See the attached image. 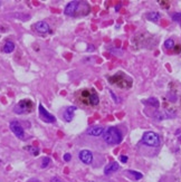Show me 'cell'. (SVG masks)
<instances>
[{
  "instance_id": "1",
  "label": "cell",
  "mask_w": 181,
  "mask_h": 182,
  "mask_svg": "<svg viewBox=\"0 0 181 182\" xmlns=\"http://www.w3.org/2000/svg\"><path fill=\"white\" fill-rule=\"evenodd\" d=\"M103 139L109 145H115V144H120L122 142L123 136L118 129H116V127H109L106 131H104Z\"/></svg>"
},
{
  "instance_id": "2",
  "label": "cell",
  "mask_w": 181,
  "mask_h": 182,
  "mask_svg": "<svg viewBox=\"0 0 181 182\" xmlns=\"http://www.w3.org/2000/svg\"><path fill=\"white\" fill-rule=\"evenodd\" d=\"M142 143L147 146H159L160 136L154 132H145L142 136Z\"/></svg>"
},
{
  "instance_id": "3",
  "label": "cell",
  "mask_w": 181,
  "mask_h": 182,
  "mask_svg": "<svg viewBox=\"0 0 181 182\" xmlns=\"http://www.w3.org/2000/svg\"><path fill=\"white\" fill-rule=\"evenodd\" d=\"M31 107H33V103L28 100H24V101H20L17 105L15 106L13 111L17 114H26L31 110Z\"/></svg>"
},
{
  "instance_id": "4",
  "label": "cell",
  "mask_w": 181,
  "mask_h": 182,
  "mask_svg": "<svg viewBox=\"0 0 181 182\" xmlns=\"http://www.w3.org/2000/svg\"><path fill=\"white\" fill-rule=\"evenodd\" d=\"M38 110H39V117L42 122L45 123H55L56 122V117L54 115L51 114L48 111L42 106V104H39L38 106Z\"/></svg>"
},
{
  "instance_id": "5",
  "label": "cell",
  "mask_w": 181,
  "mask_h": 182,
  "mask_svg": "<svg viewBox=\"0 0 181 182\" xmlns=\"http://www.w3.org/2000/svg\"><path fill=\"white\" fill-rule=\"evenodd\" d=\"M9 126H10V130L13 131V133L17 136L18 139H24V136H25V131H24V129H22V126L19 124L18 121H11Z\"/></svg>"
},
{
  "instance_id": "6",
  "label": "cell",
  "mask_w": 181,
  "mask_h": 182,
  "mask_svg": "<svg viewBox=\"0 0 181 182\" xmlns=\"http://www.w3.org/2000/svg\"><path fill=\"white\" fill-rule=\"evenodd\" d=\"M127 76L123 75V77H118V74H116L115 76L109 78V82H111V83H114V84H118L120 87H130L132 82L131 81L127 82Z\"/></svg>"
},
{
  "instance_id": "7",
  "label": "cell",
  "mask_w": 181,
  "mask_h": 182,
  "mask_svg": "<svg viewBox=\"0 0 181 182\" xmlns=\"http://www.w3.org/2000/svg\"><path fill=\"white\" fill-rule=\"evenodd\" d=\"M80 7V2L78 1H71L66 4V7L64 9V13L66 16H74L77 11V9Z\"/></svg>"
},
{
  "instance_id": "8",
  "label": "cell",
  "mask_w": 181,
  "mask_h": 182,
  "mask_svg": "<svg viewBox=\"0 0 181 182\" xmlns=\"http://www.w3.org/2000/svg\"><path fill=\"white\" fill-rule=\"evenodd\" d=\"M80 160L84 164H91L93 162V154L89 150H82L80 152Z\"/></svg>"
},
{
  "instance_id": "9",
  "label": "cell",
  "mask_w": 181,
  "mask_h": 182,
  "mask_svg": "<svg viewBox=\"0 0 181 182\" xmlns=\"http://www.w3.org/2000/svg\"><path fill=\"white\" fill-rule=\"evenodd\" d=\"M76 110H77L76 106H68L63 114L64 121H65V122H72L73 119H74V115H75Z\"/></svg>"
},
{
  "instance_id": "10",
  "label": "cell",
  "mask_w": 181,
  "mask_h": 182,
  "mask_svg": "<svg viewBox=\"0 0 181 182\" xmlns=\"http://www.w3.org/2000/svg\"><path fill=\"white\" fill-rule=\"evenodd\" d=\"M86 133H87L89 135H92V136H100L104 133V127L98 126V125H96V126H91L87 129Z\"/></svg>"
},
{
  "instance_id": "11",
  "label": "cell",
  "mask_w": 181,
  "mask_h": 182,
  "mask_svg": "<svg viewBox=\"0 0 181 182\" xmlns=\"http://www.w3.org/2000/svg\"><path fill=\"white\" fill-rule=\"evenodd\" d=\"M35 28L37 30L38 33H40V34H48L49 33V26L47 22L45 21H38L37 24L35 25Z\"/></svg>"
},
{
  "instance_id": "12",
  "label": "cell",
  "mask_w": 181,
  "mask_h": 182,
  "mask_svg": "<svg viewBox=\"0 0 181 182\" xmlns=\"http://www.w3.org/2000/svg\"><path fill=\"white\" fill-rule=\"evenodd\" d=\"M118 168H120V166H118V162H111V163H109V164L104 168V174H105V175H109V174L116 172L118 170Z\"/></svg>"
},
{
  "instance_id": "13",
  "label": "cell",
  "mask_w": 181,
  "mask_h": 182,
  "mask_svg": "<svg viewBox=\"0 0 181 182\" xmlns=\"http://www.w3.org/2000/svg\"><path fill=\"white\" fill-rule=\"evenodd\" d=\"M147 18L149 19L150 21H153V22H156L159 21V19L161 18V15L156 11H152V13H149L147 15Z\"/></svg>"
},
{
  "instance_id": "14",
  "label": "cell",
  "mask_w": 181,
  "mask_h": 182,
  "mask_svg": "<svg viewBox=\"0 0 181 182\" xmlns=\"http://www.w3.org/2000/svg\"><path fill=\"white\" fill-rule=\"evenodd\" d=\"M89 103L91 104V105H97V104L100 103V98H98V95H97L95 92H93L92 94H89Z\"/></svg>"
},
{
  "instance_id": "15",
  "label": "cell",
  "mask_w": 181,
  "mask_h": 182,
  "mask_svg": "<svg viewBox=\"0 0 181 182\" xmlns=\"http://www.w3.org/2000/svg\"><path fill=\"white\" fill-rule=\"evenodd\" d=\"M13 49H15V44H13L11 40L6 42V44H4V53H7V54H9V53H13Z\"/></svg>"
},
{
  "instance_id": "16",
  "label": "cell",
  "mask_w": 181,
  "mask_h": 182,
  "mask_svg": "<svg viewBox=\"0 0 181 182\" xmlns=\"http://www.w3.org/2000/svg\"><path fill=\"white\" fill-rule=\"evenodd\" d=\"M144 103H145V104H147V105L154 106V107H159V101H158L156 97L147 98V100H145V101H144Z\"/></svg>"
},
{
  "instance_id": "17",
  "label": "cell",
  "mask_w": 181,
  "mask_h": 182,
  "mask_svg": "<svg viewBox=\"0 0 181 182\" xmlns=\"http://www.w3.org/2000/svg\"><path fill=\"white\" fill-rule=\"evenodd\" d=\"M127 173L131 174L135 180H141V179L143 178V174L141 173V172H138V171H133V170H127Z\"/></svg>"
},
{
  "instance_id": "18",
  "label": "cell",
  "mask_w": 181,
  "mask_h": 182,
  "mask_svg": "<svg viewBox=\"0 0 181 182\" xmlns=\"http://www.w3.org/2000/svg\"><path fill=\"white\" fill-rule=\"evenodd\" d=\"M164 47L167 48V49H172L173 47H174V42H173V39H167L165 42H164Z\"/></svg>"
},
{
  "instance_id": "19",
  "label": "cell",
  "mask_w": 181,
  "mask_h": 182,
  "mask_svg": "<svg viewBox=\"0 0 181 182\" xmlns=\"http://www.w3.org/2000/svg\"><path fill=\"white\" fill-rule=\"evenodd\" d=\"M173 21H176V22H181V13H173L172 16H171Z\"/></svg>"
},
{
  "instance_id": "20",
  "label": "cell",
  "mask_w": 181,
  "mask_h": 182,
  "mask_svg": "<svg viewBox=\"0 0 181 182\" xmlns=\"http://www.w3.org/2000/svg\"><path fill=\"white\" fill-rule=\"evenodd\" d=\"M49 163H51V159H49V157H42V169H45V168H46V166H47L48 164H49Z\"/></svg>"
},
{
  "instance_id": "21",
  "label": "cell",
  "mask_w": 181,
  "mask_h": 182,
  "mask_svg": "<svg viewBox=\"0 0 181 182\" xmlns=\"http://www.w3.org/2000/svg\"><path fill=\"white\" fill-rule=\"evenodd\" d=\"M71 160H72V155H71L69 153H65V154H64V161L68 162L71 161Z\"/></svg>"
},
{
  "instance_id": "22",
  "label": "cell",
  "mask_w": 181,
  "mask_h": 182,
  "mask_svg": "<svg viewBox=\"0 0 181 182\" xmlns=\"http://www.w3.org/2000/svg\"><path fill=\"white\" fill-rule=\"evenodd\" d=\"M159 4H162V7L165 9H168L169 8V6H170V4H169L168 1H159Z\"/></svg>"
},
{
  "instance_id": "23",
  "label": "cell",
  "mask_w": 181,
  "mask_h": 182,
  "mask_svg": "<svg viewBox=\"0 0 181 182\" xmlns=\"http://www.w3.org/2000/svg\"><path fill=\"white\" fill-rule=\"evenodd\" d=\"M120 161L122 162V163H127V155H121V157H120Z\"/></svg>"
},
{
  "instance_id": "24",
  "label": "cell",
  "mask_w": 181,
  "mask_h": 182,
  "mask_svg": "<svg viewBox=\"0 0 181 182\" xmlns=\"http://www.w3.org/2000/svg\"><path fill=\"white\" fill-rule=\"evenodd\" d=\"M49 182H62V180H60L59 178H57V177H54V178L51 179V181Z\"/></svg>"
},
{
  "instance_id": "25",
  "label": "cell",
  "mask_w": 181,
  "mask_h": 182,
  "mask_svg": "<svg viewBox=\"0 0 181 182\" xmlns=\"http://www.w3.org/2000/svg\"><path fill=\"white\" fill-rule=\"evenodd\" d=\"M109 93H111V96H112V98H114V101H115V102H118V98L115 97V95H114V93L112 92V91H109Z\"/></svg>"
},
{
  "instance_id": "26",
  "label": "cell",
  "mask_w": 181,
  "mask_h": 182,
  "mask_svg": "<svg viewBox=\"0 0 181 182\" xmlns=\"http://www.w3.org/2000/svg\"><path fill=\"white\" fill-rule=\"evenodd\" d=\"M174 49H176V51H177V53H180V51H181V45H180V46L176 47Z\"/></svg>"
},
{
  "instance_id": "27",
  "label": "cell",
  "mask_w": 181,
  "mask_h": 182,
  "mask_svg": "<svg viewBox=\"0 0 181 182\" xmlns=\"http://www.w3.org/2000/svg\"><path fill=\"white\" fill-rule=\"evenodd\" d=\"M28 182H40V181H39L38 179H31V180H29Z\"/></svg>"
},
{
  "instance_id": "28",
  "label": "cell",
  "mask_w": 181,
  "mask_h": 182,
  "mask_svg": "<svg viewBox=\"0 0 181 182\" xmlns=\"http://www.w3.org/2000/svg\"><path fill=\"white\" fill-rule=\"evenodd\" d=\"M93 48H94L93 46H89V51H93Z\"/></svg>"
},
{
  "instance_id": "29",
  "label": "cell",
  "mask_w": 181,
  "mask_h": 182,
  "mask_svg": "<svg viewBox=\"0 0 181 182\" xmlns=\"http://www.w3.org/2000/svg\"><path fill=\"white\" fill-rule=\"evenodd\" d=\"M0 6H1V1H0Z\"/></svg>"
}]
</instances>
